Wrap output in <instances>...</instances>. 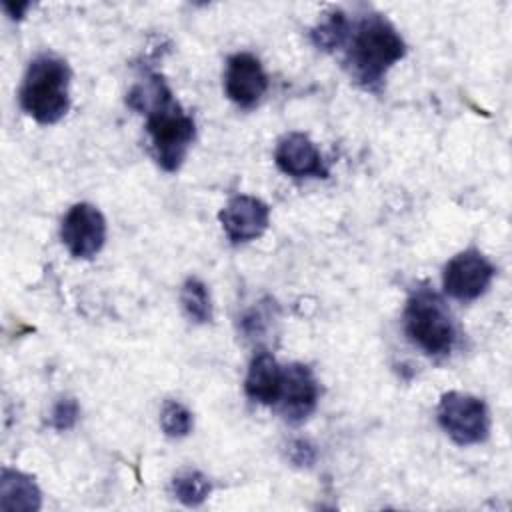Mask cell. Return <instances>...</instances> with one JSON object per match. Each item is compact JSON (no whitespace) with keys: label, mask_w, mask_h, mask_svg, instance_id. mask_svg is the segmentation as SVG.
<instances>
[{"label":"cell","mask_w":512,"mask_h":512,"mask_svg":"<svg viewBox=\"0 0 512 512\" xmlns=\"http://www.w3.org/2000/svg\"><path fill=\"white\" fill-rule=\"evenodd\" d=\"M344 66L364 90H380L388 70L406 56V42L382 14H364L350 24L344 44Z\"/></svg>","instance_id":"obj_2"},{"label":"cell","mask_w":512,"mask_h":512,"mask_svg":"<svg viewBox=\"0 0 512 512\" xmlns=\"http://www.w3.org/2000/svg\"><path fill=\"white\" fill-rule=\"evenodd\" d=\"M274 162L290 178H328V166L316 144L302 132L284 134L274 150Z\"/></svg>","instance_id":"obj_11"},{"label":"cell","mask_w":512,"mask_h":512,"mask_svg":"<svg viewBox=\"0 0 512 512\" xmlns=\"http://www.w3.org/2000/svg\"><path fill=\"white\" fill-rule=\"evenodd\" d=\"M402 324L408 340L434 358L448 356L458 338L446 302L430 288H418L410 294L402 312Z\"/></svg>","instance_id":"obj_4"},{"label":"cell","mask_w":512,"mask_h":512,"mask_svg":"<svg viewBox=\"0 0 512 512\" xmlns=\"http://www.w3.org/2000/svg\"><path fill=\"white\" fill-rule=\"evenodd\" d=\"M320 398L318 380L310 366L294 362L284 366L282 388L276 406L280 414L290 424H302L316 410Z\"/></svg>","instance_id":"obj_8"},{"label":"cell","mask_w":512,"mask_h":512,"mask_svg":"<svg viewBox=\"0 0 512 512\" xmlns=\"http://www.w3.org/2000/svg\"><path fill=\"white\" fill-rule=\"evenodd\" d=\"M126 102L146 114V132L156 164L166 172H176L194 142V118L180 106L158 72H150L144 82H138Z\"/></svg>","instance_id":"obj_1"},{"label":"cell","mask_w":512,"mask_h":512,"mask_svg":"<svg viewBox=\"0 0 512 512\" xmlns=\"http://www.w3.org/2000/svg\"><path fill=\"white\" fill-rule=\"evenodd\" d=\"M436 418L442 430L460 446L480 444L490 434V412L482 398L466 392L442 394Z\"/></svg>","instance_id":"obj_5"},{"label":"cell","mask_w":512,"mask_h":512,"mask_svg":"<svg viewBox=\"0 0 512 512\" xmlns=\"http://www.w3.org/2000/svg\"><path fill=\"white\" fill-rule=\"evenodd\" d=\"M172 494L184 506H200L212 492L210 480L198 470H182L172 478Z\"/></svg>","instance_id":"obj_16"},{"label":"cell","mask_w":512,"mask_h":512,"mask_svg":"<svg viewBox=\"0 0 512 512\" xmlns=\"http://www.w3.org/2000/svg\"><path fill=\"white\" fill-rule=\"evenodd\" d=\"M222 230L232 244H246L260 238L270 224V208L250 194L232 196L218 214Z\"/></svg>","instance_id":"obj_9"},{"label":"cell","mask_w":512,"mask_h":512,"mask_svg":"<svg viewBox=\"0 0 512 512\" xmlns=\"http://www.w3.org/2000/svg\"><path fill=\"white\" fill-rule=\"evenodd\" d=\"M282 372L284 368L268 350H258L248 366L244 378L246 396L262 406H274L282 388Z\"/></svg>","instance_id":"obj_12"},{"label":"cell","mask_w":512,"mask_h":512,"mask_svg":"<svg viewBox=\"0 0 512 512\" xmlns=\"http://www.w3.org/2000/svg\"><path fill=\"white\" fill-rule=\"evenodd\" d=\"M268 90L262 62L250 52L232 54L224 70V92L240 108H254Z\"/></svg>","instance_id":"obj_10"},{"label":"cell","mask_w":512,"mask_h":512,"mask_svg":"<svg viewBox=\"0 0 512 512\" xmlns=\"http://www.w3.org/2000/svg\"><path fill=\"white\" fill-rule=\"evenodd\" d=\"M494 264L476 248H468L452 256L442 272L444 292L460 302L480 298L492 284Z\"/></svg>","instance_id":"obj_6"},{"label":"cell","mask_w":512,"mask_h":512,"mask_svg":"<svg viewBox=\"0 0 512 512\" xmlns=\"http://www.w3.org/2000/svg\"><path fill=\"white\" fill-rule=\"evenodd\" d=\"M78 416H80V406L74 398L70 396H64L60 398L54 406H52V412H50V426L58 432H66L70 428H74V424L78 422Z\"/></svg>","instance_id":"obj_18"},{"label":"cell","mask_w":512,"mask_h":512,"mask_svg":"<svg viewBox=\"0 0 512 512\" xmlns=\"http://www.w3.org/2000/svg\"><path fill=\"white\" fill-rule=\"evenodd\" d=\"M2 6L12 20H20L24 16V12L30 8V2H4Z\"/></svg>","instance_id":"obj_20"},{"label":"cell","mask_w":512,"mask_h":512,"mask_svg":"<svg viewBox=\"0 0 512 512\" xmlns=\"http://www.w3.org/2000/svg\"><path fill=\"white\" fill-rule=\"evenodd\" d=\"M42 506V492L30 474L14 468H2L0 474V510L34 512Z\"/></svg>","instance_id":"obj_13"},{"label":"cell","mask_w":512,"mask_h":512,"mask_svg":"<svg viewBox=\"0 0 512 512\" xmlns=\"http://www.w3.org/2000/svg\"><path fill=\"white\" fill-rule=\"evenodd\" d=\"M350 32V20L342 10H330L324 18L312 28V42L324 52H334L344 48Z\"/></svg>","instance_id":"obj_14"},{"label":"cell","mask_w":512,"mask_h":512,"mask_svg":"<svg viewBox=\"0 0 512 512\" xmlns=\"http://www.w3.org/2000/svg\"><path fill=\"white\" fill-rule=\"evenodd\" d=\"M72 72L64 58L42 52L26 68L18 100L38 124H56L70 110Z\"/></svg>","instance_id":"obj_3"},{"label":"cell","mask_w":512,"mask_h":512,"mask_svg":"<svg viewBox=\"0 0 512 512\" xmlns=\"http://www.w3.org/2000/svg\"><path fill=\"white\" fill-rule=\"evenodd\" d=\"M194 426L192 412L178 400H166L160 410V428L168 438H184Z\"/></svg>","instance_id":"obj_17"},{"label":"cell","mask_w":512,"mask_h":512,"mask_svg":"<svg viewBox=\"0 0 512 512\" xmlns=\"http://www.w3.org/2000/svg\"><path fill=\"white\" fill-rule=\"evenodd\" d=\"M288 458L296 464V466H312L316 460V450L310 442L306 440H294L288 446Z\"/></svg>","instance_id":"obj_19"},{"label":"cell","mask_w":512,"mask_h":512,"mask_svg":"<svg viewBox=\"0 0 512 512\" xmlns=\"http://www.w3.org/2000/svg\"><path fill=\"white\" fill-rule=\"evenodd\" d=\"M180 304L184 314L194 324H208L212 320V298L200 278H186L180 288Z\"/></svg>","instance_id":"obj_15"},{"label":"cell","mask_w":512,"mask_h":512,"mask_svg":"<svg viewBox=\"0 0 512 512\" xmlns=\"http://www.w3.org/2000/svg\"><path fill=\"white\" fill-rule=\"evenodd\" d=\"M60 240L66 250L80 260L94 258L106 242V218L88 202H76L68 208L60 224Z\"/></svg>","instance_id":"obj_7"}]
</instances>
